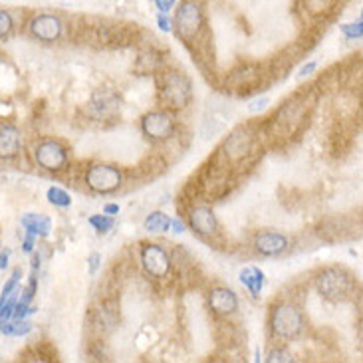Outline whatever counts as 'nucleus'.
Returning a JSON list of instances; mask_svg holds the SVG:
<instances>
[{"instance_id": "412c9836", "label": "nucleus", "mask_w": 363, "mask_h": 363, "mask_svg": "<svg viewBox=\"0 0 363 363\" xmlns=\"http://www.w3.org/2000/svg\"><path fill=\"white\" fill-rule=\"evenodd\" d=\"M88 222L94 231L101 232V234L110 232L113 229V224H115V220L111 219V215H106V212L103 215H91Z\"/></svg>"}, {"instance_id": "f257e3e1", "label": "nucleus", "mask_w": 363, "mask_h": 363, "mask_svg": "<svg viewBox=\"0 0 363 363\" xmlns=\"http://www.w3.org/2000/svg\"><path fill=\"white\" fill-rule=\"evenodd\" d=\"M268 326L272 336H276L278 340H294L306 328V318L302 310L292 302H280L270 310Z\"/></svg>"}, {"instance_id": "6ab92c4d", "label": "nucleus", "mask_w": 363, "mask_h": 363, "mask_svg": "<svg viewBox=\"0 0 363 363\" xmlns=\"http://www.w3.org/2000/svg\"><path fill=\"white\" fill-rule=\"evenodd\" d=\"M171 224H173V219L163 212V210H153L149 212L144 220V231L149 232V234H161V232L171 231Z\"/></svg>"}, {"instance_id": "a878e982", "label": "nucleus", "mask_w": 363, "mask_h": 363, "mask_svg": "<svg viewBox=\"0 0 363 363\" xmlns=\"http://www.w3.org/2000/svg\"><path fill=\"white\" fill-rule=\"evenodd\" d=\"M20 274H23V270H20V268H18V270H14V274L11 276L8 284L2 288V300H6V298L11 296L12 292L16 290V286H18V280H20Z\"/></svg>"}, {"instance_id": "2eb2a0df", "label": "nucleus", "mask_w": 363, "mask_h": 363, "mask_svg": "<svg viewBox=\"0 0 363 363\" xmlns=\"http://www.w3.org/2000/svg\"><path fill=\"white\" fill-rule=\"evenodd\" d=\"M120 108V101L117 98L110 94V91H98L94 98L89 99L88 111L91 117L96 120H103V117H110L115 113V110Z\"/></svg>"}, {"instance_id": "0eeeda50", "label": "nucleus", "mask_w": 363, "mask_h": 363, "mask_svg": "<svg viewBox=\"0 0 363 363\" xmlns=\"http://www.w3.org/2000/svg\"><path fill=\"white\" fill-rule=\"evenodd\" d=\"M177 123L169 111L155 110L141 117V133L151 141H169L175 135Z\"/></svg>"}, {"instance_id": "4be33fe9", "label": "nucleus", "mask_w": 363, "mask_h": 363, "mask_svg": "<svg viewBox=\"0 0 363 363\" xmlns=\"http://www.w3.org/2000/svg\"><path fill=\"white\" fill-rule=\"evenodd\" d=\"M30 330H32V324L26 319H16L14 324L2 321V333L4 336H18L20 338V336H26Z\"/></svg>"}, {"instance_id": "c756f323", "label": "nucleus", "mask_w": 363, "mask_h": 363, "mask_svg": "<svg viewBox=\"0 0 363 363\" xmlns=\"http://www.w3.org/2000/svg\"><path fill=\"white\" fill-rule=\"evenodd\" d=\"M36 238H38V236H34V234H30V232H26V236H24V242H23L24 253H26V254L32 253L34 242H36Z\"/></svg>"}, {"instance_id": "c9c22d12", "label": "nucleus", "mask_w": 363, "mask_h": 363, "mask_svg": "<svg viewBox=\"0 0 363 363\" xmlns=\"http://www.w3.org/2000/svg\"><path fill=\"white\" fill-rule=\"evenodd\" d=\"M362 18H363V11H362Z\"/></svg>"}, {"instance_id": "7ed1b4c3", "label": "nucleus", "mask_w": 363, "mask_h": 363, "mask_svg": "<svg viewBox=\"0 0 363 363\" xmlns=\"http://www.w3.org/2000/svg\"><path fill=\"white\" fill-rule=\"evenodd\" d=\"M316 290L324 300L338 304V302H343L352 296L353 280L343 268L331 266V268H324L316 276Z\"/></svg>"}, {"instance_id": "20e7f679", "label": "nucleus", "mask_w": 363, "mask_h": 363, "mask_svg": "<svg viewBox=\"0 0 363 363\" xmlns=\"http://www.w3.org/2000/svg\"><path fill=\"white\" fill-rule=\"evenodd\" d=\"M86 187L96 193V195H111L123 185V175L115 165L108 163H94L88 167L86 175H84Z\"/></svg>"}, {"instance_id": "bb28decb", "label": "nucleus", "mask_w": 363, "mask_h": 363, "mask_svg": "<svg viewBox=\"0 0 363 363\" xmlns=\"http://www.w3.org/2000/svg\"><path fill=\"white\" fill-rule=\"evenodd\" d=\"M173 24H175V20H171V18H169L167 14H163V12L157 16V26H159V30H163V32H171V30H173Z\"/></svg>"}, {"instance_id": "9d476101", "label": "nucleus", "mask_w": 363, "mask_h": 363, "mask_svg": "<svg viewBox=\"0 0 363 363\" xmlns=\"http://www.w3.org/2000/svg\"><path fill=\"white\" fill-rule=\"evenodd\" d=\"M290 248V238L286 234L276 231H266L258 232L254 236V250L266 256V258H276V256H282Z\"/></svg>"}, {"instance_id": "f8f14e48", "label": "nucleus", "mask_w": 363, "mask_h": 363, "mask_svg": "<svg viewBox=\"0 0 363 363\" xmlns=\"http://www.w3.org/2000/svg\"><path fill=\"white\" fill-rule=\"evenodd\" d=\"M207 302L210 312L217 316H232L238 310V296L231 288H212Z\"/></svg>"}, {"instance_id": "423d86ee", "label": "nucleus", "mask_w": 363, "mask_h": 363, "mask_svg": "<svg viewBox=\"0 0 363 363\" xmlns=\"http://www.w3.org/2000/svg\"><path fill=\"white\" fill-rule=\"evenodd\" d=\"M205 24L203 8L197 0H183L175 14V30L183 40H195Z\"/></svg>"}, {"instance_id": "72a5a7b5", "label": "nucleus", "mask_w": 363, "mask_h": 363, "mask_svg": "<svg viewBox=\"0 0 363 363\" xmlns=\"http://www.w3.org/2000/svg\"><path fill=\"white\" fill-rule=\"evenodd\" d=\"M103 212L113 217V215H117V212H120V205H113V203H110V205H106V207H103Z\"/></svg>"}, {"instance_id": "f704fd0d", "label": "nucleus", "mask_w": 363, "mask_h": 363, "mask_svg": "<svg viewBox=\"0 0 363 363\" xmlns=\"http://www.w3.org/2000/svg\"><path fill=\"white\" fill-rule=\"evenodd\" d=\"M8 256H11V253H8V250H6V248H2V270H4V268H6V266H8Z\"/></svg>"}, {"instance_id": "f3484780", "label": "nucleus", "mask_w": 363, "mask_h": 363, "mask_svg": "<svg viewBox=\"0 0 363 363\" xmlns=\"http://www.w3.org/2000/svg\"><path fill=\"white\" fill-rule=\"evenodd\" d=\"M238 280H241L242 286L246 288L254 298L260 296V292L265 290L266 276L258 266H246V268H242L241 272H238Z\"/></svg>"}, {"instance_id": "dca6fc26", "label": "nucleus", "mask_w": 363, "mask_h": 363, "mask_svg": "<svg viewBox=\"0 0 363 363\" xmlns=\"http://www.w3.org/2000/svg\"><path fill=\"white\" fill-rule=\"evenodd\" d=\"M20 132L18 127H14L12 123H4L2 129H0V153L2 157H14V155L20 151Z\"/></svg>"}, {"instance_id": "c85d7f7f", "label": "nucleus", "mask_w": 363, "mask_h": 363, "mask_svg": "<svg viewBox=\"0 0 363 363\" xmlns=\"http://www.w3.org/2000/svg\"><path fill=\"white\" fill-rule=\"evenodd\" d=\"M175 4L177 0H155V6L159 8V12H163V14H167Z\"/></svg>"}, {"instance_id": "f03ea898", "label": "nucleus", "mask_w": 363, "mask_h": 363, "mask_svg": "<svg viewBox=\"0 0 363 363\" xmlns=\"http://www.w3.org/2000/svg\"><path fill=\"white\" fill-rule=\"evenodd\" d=\"M193 86L183 72H165L159 77V99L167 110H183L191 103Z\"/></svg>"}, {"instance_id": "2f4dec72", "label": "nucleus", "mask_w": 363, "mask_h": 363, "mask_svg": "<svg viewBox=\"0 0 363 363\" xmlns=\"http://www.w3.org/2000/svg\"><path fill=\"white\" fill-rule=\"evenodd\" d=\"M314 70H316V62H310L306 66L300 68V72H298V77H306L310 74H314Z\"/></svg>"}, {"instance_id": "b1692460", "label": "nucleus", "mask_w": 363, "mask_h": 363, "mask_svg": "<svg viewBox=\"0 0 363 363\" xmlns=\"http://www.w3.org/2000/svg\"><path fill=\"white\" fill-rule=\"evenodd\" d=\"M266 362L268 363H290L294 362V355L284 350V348H278V350H272V352L268 353V357H266Z\"/></svg>"}, {"instance_id": "aec40b11", "label": "nucleus", "mask_w": 363, "mask_h": 363, "mask_svg": "<svg viewBox=\"0 0 363 363\" xmlns=\"http://www.w3.org/2000/svg\"><path fill=\"white\" fill-rule=\"evenodd\" d=\"M46 198L50 205H54L58 209H68L72 205V197L68 195L64 189L60 187H50L46 191Z\"/></svg>"}, {"instance_id": "cd10ccee", "label": "nucleus", "mask_w": 363, "mask_h": 363, "mask_svg": "<svg viewBox=\"0 0 363 363\" xmlns=\"http://www.w3.org/2000/svg\"><path fill=\"white\" fill-rule=\"evenodd\" d=\"M270 103V99L268 98H258V99H254L253 103H248V111L250 113H258V111H262Z\"/></svg>"}, {"instance_id": "5701e85b", "label": "nucleus", "mask_w": 363, "mask_h": 363, "mask_svg": "<svg viewBox=\"0 0 363 363\" xmlns=\"http://www.w3.org/2000/svg\"><path fill=\"white\" fill-rule=\"evenodd\" d=\"M341 32H343L345 38H350V40H357V38H362L363 36V18L362 20H357V23L343 24V26H341Z\"/></svg>"}, {"instance_id": "4468645a", "label": "nucleus", "mask_w": 363, "mask_h": 363, "mask_svg": "<svg viewBox=\"0 0 363 363\" xmlns=\"http://www.w3.org/2000/svg\"><path fill=\"white\" fill-rule=\"evenodd\" d=\"M229 125V115L220 108H210L200 121V137L203 139H215L220 133H224Z\"/></svg>"}, {"instance_id": "a211bd4d", "label": "nucleus", "mask_w": 363, "mask_h": 363, "mask_svg": "<svg viewBox=\"0 0 363 363\" xmlns=\"http://www.w3.org/2000/svg\"><path fill=\"white\" fill-rule=\"evenodd\" d=\"M20 224L26 232H30L34 236H42V238H46L52 231V220L44 215H34V212L23 215Z\"/></svg>"}, {"instance_id": "7c9ffc66", "label": "nucleus", "mask_w": 363, "mask_h": 363, "mask_svg": "<svg viewBox=\"0 0 363 363\" xmlns=\"http://www.w3.org/2000/svg\"><path fill=\"white\" fill-rule=\"evenodd\" d=\"M99 260H101V256H99L98 253L89 254V258H88V262H89V274H96V272H98Z\"/></svg>"}, {"instance_id": "6e6552de", "label": "nucleus", "mask_w": 363, "mask_h": 363, "mask_svg": "<svg viewBox=\"0 0 363 363\" xmlns=\"http://www.w3.org/2000/svg\"><path fill=\"white\" fill-rule=\"evenodd\" d=\"M139 260H141L145 274L157 278V280L165 278L171 272V266H173L171 254L167 253L161 244H155V242L144 244L141 254H139Z\"/></svg>"}, {"instance_id": "39448f33", "label": "nucleus", "mask_w": 363, "mask_h": 363, "mask_svg": "<svg viewBox=\"0 0 363 363\" xmlns=\"http://www.w3.org/2000/svg\"><path fill=\"white\" fill-rule=\"evenodd\" d=\"M34 163L40 167L42 171H48V173H60L68 167V161H70V155H68V149L60 141L56 139H42L38 144L34 145Z\"/></svg>"}, {"instance_id": "ddd939ff", "label": "nucleus", "mask_w": 363, "mask_h": 363, "mask_svg": "<svg viewBox=\"0 0 363 363\" xmlns=\"http://www.w3.org/2000/svg\"><path fill=\"white\" fill-rule=\"evenodd\" d=\"M250 149H253V135L246 129H236V132H232L227 137L222 151H224L229 161L238 163V161H242L246 155L250 153Z\"/></svg>"}, {"instance_id": "393cba45", "label": "nucleus", "mask_w": 363, "mask_h": 363, "mask_svg": "<svg viewBox=\"0 0 363 363\" xmlns=\"http://www.w3.org/2000/svg\"><path fill=\"white\" fill-rule=\"evenodd\" d=\"M0 23H2V30H0V34H2V40H6V38L11 36L12 28H14V20H12L11 12L8 11L0 12Z\"/></svg>"}, {"instance_id": "473e14b6", "label": "nucleus", "mask_w": 363, "mask_h": 363, "mask_svg": "<svg viewBox=\"0 0 363 363\" xmlns=\"http://www.w3.org/2000/svg\"><path fill=\"white\" fill-rule=\"evenodd\" d=\"M171 229H173V232H185V222L181 219H173V224H171Z\"/></svg>"}, {"instance_id": "9b49d317", "label": "nucleus", "mask_w": 363, "mask_h": 363, "mask_svg": "<svg viewBox=\"0 0 363 363\" xmlns=\"http://www.w3.org/2000/svg\"><path fill=\"white\" fill-rule=\"evenodd\" d=\"M189 227L198 236H205V238L212 236L217 232V229H219L215 210L210 209V207H205V205L193 207V209L189 210Z\"/></svg>"}, {"instance_id": "1a4fd4ad", "label": "nucleus", "mask_w": 363, "mask_h": 363, "mask_svg": "<svg viewBox=\"0 0 363 363\" xmlns=\"http://www.w3.org/2000/svg\"><path fill=\"white\" fill-rule=\"evenodd\" d=\"M28 32L32 34V38L42 40V42H56L62 38L64 32V24L54 14H38L30 18L28 23Z\"/></svg>"}]
</instances>
